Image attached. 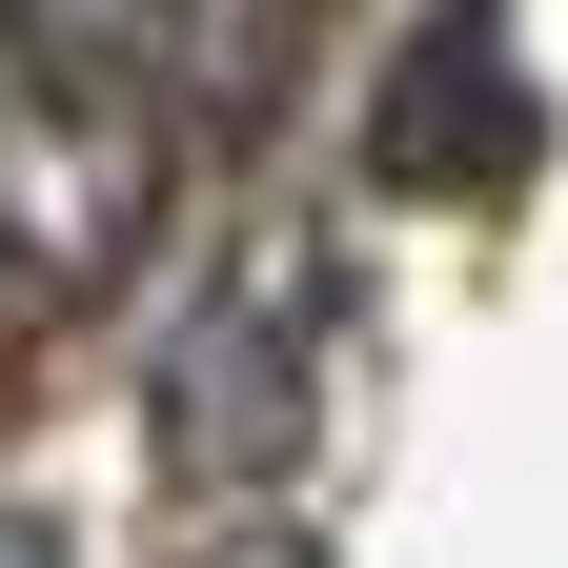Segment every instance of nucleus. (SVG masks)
I'll use <instances>...</instances> for the list:
<instances>
[{
	"instance_id": "1",
	"label": "nucleus",
	"mask_w": 568,
	"mask_h": 568,
	"mask_svg": "<svg viewBox=\"0 0 568 568\" xmlns=\"http://www.w3.org/2000/svg\"><path fill=\"white\" fill-rule=\"evenodd\" d=\"M163 224V102L122 21H0V264L21 284H122Z\"/></svg>"
},
{
	"instance_id": "2",
	"label": "nucleus",
	"mask_w": 568,
	"mask_h": 568,
	"mask_svg": "<svg viewBox=\"0 0 568 568\" xmlns=\"http://www.w3.org/2000/svg\"><path fill=\"white\" fill-rule=\"evenodd\" d=\"M305 345H325V284H305V264L203 284L183 345H163V447H183L203 487H284V467H305Z\"/></svg>"
},
{
	"instance_id": "3",
	"label": "nucleus",
	"mask_w": 568,
	"mask_h": 568,
	"mask_svg": "<svg viewBox=\"0 0 568 568\" xmlns=\"http://www.w3.org/2000/svg\"><path fill=\"white\" fill-rule=\"evenodd\" d=\"M528 61H508V21H426L406 41V82H386V122H366V163L406 183V203H487V183H528Z\"/></svg>"
},
{
	"instance_id": "4",
	"label": "nucleus",
	"mask_w": 568,
	"mask_h": 568,
	"mask_svg": "<svg viewBox=\"0 0 568 568\" xmlns=\"http://www.w3.org/2000/svg\"><path fill=\"white\" fill-rule=\"evenodd\" d=\"M0 568H61V528H41V508H0Z\"/></svg>"
},
{
	"instance_id": "5",
	"label": "nucleus",
	"mask_w": 568,
	"mask_h": 568,
	"mask_svg": "<svg viewBox=\"0 0 568 568\" xmlns=\"http://www.w3.org/2000/svg\"><path fill=\"white\" fill-rule=\"evenodd\" d=\"M244 568H305V548H244Z\"/></svg>"
}]
</instances>
